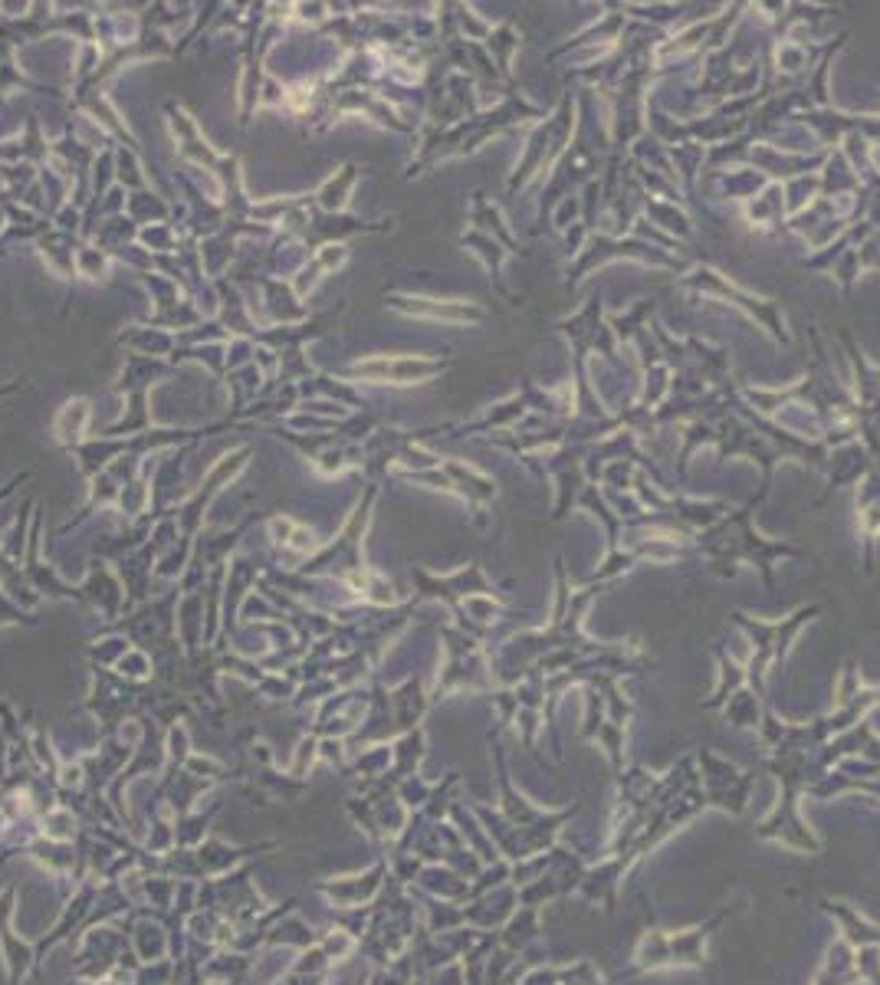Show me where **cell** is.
Returning a JSON list of instances; mask_svg holds the SVG:
<instances>
[{
    "mask_svg": "<svg viewBox=\"0 0 880 985\" xmlns=\"http://www.w3.org/2000/svg\"><path fill=\"white\" fill-rule=\"evenodd\" d=\"M687 286L700 289L703 296H720V299H729V303H736L739 309H746L749 316L756 319L759 326L766 329L775 342H789V332H785V319L779 316V306H775L772 299L749 296V293H743V289H736L733 283H726V276L713 273V270H706V266H700L697 273L687 276Z\"/></svg>",
    "mask_w": 880,
    "mask_h": 985,
    "instance_id": "6da1fadb",
    "label": "cell"
},
{
    "mask_svg": "<svg viewBox=\"0 0 880 985\" xmlns=\"http://www.w3.org/2000/svg\"><path fill=\"white\" fill-rule=\"evenodd\" d=\"M398 309H408L414 316H434V319H447V322H477L480 309L477 306H460V303H440L434 306L431 299H401Z\"/></svg>",
    "mask_w": 880,
    "mask_h": 985,
    "instance_id": "3957f363",
    "label": "cell"
},
{
    "mask_svg": "<svg viewBox=\"0 0 880 985\" xmlns=\"http://www.w3.org/2000/svg\"><path fill=\"white\" fill-rule=\"evenodd\" d=\"M647 211H651L654 220H660V227H667V230H674V234L680 237H690V220L683 217L680 211H674V207H667V204H654L651 197H647Z\"/></svg>",
    "mask_w": 880,
    "mask_h": 985,
    "instance_id": "277c9868",
    "label": "cell"
},
{
    "mask_svg": "<svg viewBox=\"0 0 880 985\" xmlns=\"http://www.w3.org/2000/svg\"><path fill=\"white\" fill-rule=\"evenodd\" d=\"M440 372V365L431 358H375V362L355 365V375L375 378V381H395V385H411Z\"/></svg>",
    "mask_w": 880,
    "mask_h": 985,
    "instance_id": "7a4b0ae2",
    "label": "cell"
}]
</instances>
